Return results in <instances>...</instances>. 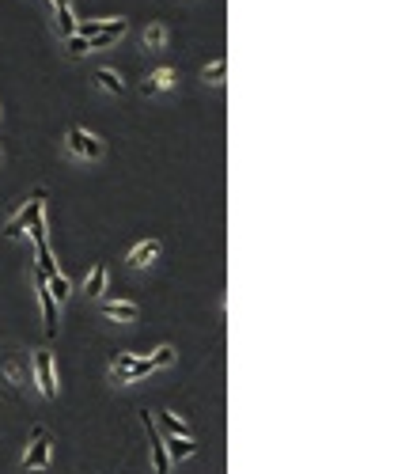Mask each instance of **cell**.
<instances>
[{
	"label": "cell",
	"mask_w": 413,
	"mask_h": 474,
	"mask_svg": "<svg viewBox=\"0 0 413 474\" xmlns=\"http://www.w3.org/2000/svg\"><path fill=\"white\" fill-rule=\"evenodd\" d=\"M46 288H49L53 300H65V296H68V277H65V273H53V277H46Z\"/></svg>",
	"instance_id": "5bb4252c"
},
{
	"label": "cell",
	"mask_w": 413,
	"mask_h": 474,
	"mask_svg": "<svg viewBox=\"0 0 413 474\" xmlns=\"http://www.w3.org/2000/svg\"><path fill=\"white\" fill-rule=\"evenodd\" d=\"M160 254V243L155 239H148V243H140V247H133V254H129V266H148V262Z\"/></svg>",
	"instance_id": "30bf717a"
},
{
	"label": "cell",
	"mask_w": 413,
	"mask_h": 474,
	"mask_svg": "<svg viewBox=\"0 0 413 474\" xmlns=\"http://www.w3.org/2000/svg\"><path fill=\"white\" fill-rule=\"evenodd\" d=\"M103 315H106V319H118V323H137L140 319V308H137V303H122V300H106L103 303Z\"/></svg>",
	"instance_id": "8992f818"
},
{
	"label": "cell",
	"mask_w": 413,
	"mask_h": 474,
	"mask_svg": "<svg viewBox=\"0 0 413 474\" xmlns=\"http://www.w3.org/2000/svg\"><path fill=\"white\" fill-rule=\"evenodd\" d=\"M110 23H114V19H88V23L76 27V34H80V38H95V34H103Z\"/></svg>",
	"instance_id": "9a60e30c"
},
{
	"label": "cell",
	"mask_w": 413,
	"mask_h": 474,
	"mask_svg": "<svg viewBox=\"0 0 413 474\" xmlns=\"http://www.w3.org/2000/svg\"><path fill=\"white\" fill-rule=\"evenodd\" d=\"M160 421H163V429H167L171 436H190V429H186V421H182L179 414H160Z\"/></svg>",
	"instance_id": "4fadbf2b"
},
{
	"label": "cell",
	"mask_w": 413,
	"mask_h": 474,
	"mask_svg": "<svg viewBox=\"0 0 413 474\" xmlns=\"http://www.w3.org/2000/svg\"><path fill=\"white\" fill-rule=\"evenodd\" d=\"M224 73H227V61L220 58V61H212V65L205 68V80H220V76H224Z\"/></svg>",
	"instance_id": "d6986e66"
},
{
	"label": "cell",
	"mask_w": 413,
	"mask_h": 474,
	"mask_svg": "<svg viewBox=\"0 0 413 474\" xmlns=\"http://www.w3.org/2000/svg\"><path fill=\"white\" fill-rule=\"evenodd\" d=\"M175 80H179V73H175V68H160V73H155L152 80H145V95H155V91L171 88Z\"/></svg>",
	"instance_id": "9c48e42d"
},
{
	"label": "cell",
	"mask_w": 413,
	"mask_h": 474,
	"mask_svg": "<svg viewBox=\"0 0 413 474\" xmlns=\"http://www.w3.org/2000/svg\"><path fill=\"white\" fill-rule=\"evenodd\" d=\"M53 8H68V0H53Z\"/></svg>",
	"instance_id": "7402d4cb"
},
{
	"label": "cell",
	"mask_w": 413,
	"mask_h": 474,
	"mask_svg": "<svg viewBox=\"0 0 413 474\" xmlns=\"http://www.w3.org/2000/svg\"><path fill=\"white\" fill-rule=\"evenodd\" d=\"M163 444H167V448H163V451H167V459H175V463H182V459H190L197 451V444L190 440V436H167Z\"/></svg>",
	"instance_id": "ba28073f"
},
{
	"label": "cell",
	"mask_w": 413,
	"mask_h": 474,
	"mask_svg": "<svg viewBox=\"0 0 413 474\" xmlns=\"http://www.w3.org/2000/svg\"><path fill=\"white\" fill-rule=\"evenodd\" d=\"M68 49H73V53H88V38L73 34V38H68Z\"/></svg>",
	"instance_id": "44dd1931"
},
{
	"label": "cell",
	"mask_w": 413,
	"mask_h": 474,
	"mask_svg": "<svg viewBox=\"0 0 413 474\" xmlns=\"http://www.w3.org/2000/svg\"><path fill=\"white\" fill-rule=\"evenodd\" d=\"M38 300H42V319H46V334L53 338L57 334V308H53V296L46 288V277L38 273Z\"/></svg>",
	"instance_id": "52a82bcc"
},
{
	"label": "cell",
	"mask_w": 413,
	"mask_h": 474,
	"mask_svg": "<svg viewBox=\"0 0 413 474\" xmlns=\"http://www.w3.org/2000/svg\"><path fill=\"white\" fill-rule=\"evenodd\" d=\"M34 444H31V448H27V456H23V466H27V471H42V466H46L49 463V451H53V444H49V433H46V429H34Z\"/></svg>",
	"instance_id": "7a4b0ae2"
},
{
	"label": "cell",
	"mask_w": 413,
	"mask_h": 474,
	"mask_svg": "<svg viewBox=\"0 0 413 474\" xmlns=\"http://www.w3.org/2000/svg\"><path fill=\"white\" fill-rule=\"evenodd\" d=\"M106 292V266L103 262H95L88 273V296H103Z\"/></svg>",
	"instance_id": "8fae6325"
},
{
	"label": "cell",
	"mask_w": 413,
	"mask_h": 474,
	"mask_svg": "<svg viewBox=\"0 0 413 474\" xmlns=\"http://www.w3.org/2000/svg\"><path fill=\"white\" fill-rule=\"evenodd\" d=\"M57 31L65 34V38H73V34H76V23H73V12H68V8H57Z\"/></svg>",
	"instance_id": "2e32d148"
},
{
	"label": "cell",
	"mask_w": 413,
	"mask_h": 474,
	"mask_svg": "<svg viewBox=\"0 0 413 474\" xmlns=\"http://www.w3.org/2000/svg\"><path fill=\"white\" fill-rule=\"evenodd\" d=\"M34 376H38V391L46 395V399H53L57 395V379H53V357H49L46 349L34 353Z\"/></svg>",
	"instance_id": "277c9868"
},
{
	"label": "cell",
	"mask_w": 413,
	"mask_h": 474,
	"mask_svg": "<svg viewBox=\"0 0 413 474\" xmlns=\"http://www.w3.org/2000/svg\"><path fill=\"white\" fill-rule=\"evenodd\" d=\"M163 42H167V31H163L160 23H155V27H148V31H145V46H148V49H160Z\"/></svg>",
	"instance_id": "e0dca14e"
},
{
	"label": "cell",
	"mask_w": 413,
	"mask_h": 474,
	"mask_svg": "<svg viewBox=\"0 0 413 474\" xmlns=\"http://www.w3.org/2000/svg\"><path fill=\"white\" fill-rule=\"evenodd\" d=\"M95 80H99V88L118 91V95H122V88H125V84H122V76L114 73V68H99V73H95Z\"/></svg>",
	"instance_id": "7c38bea8"
},
{
	"label": "cell",
	"mask_w": 413,
	"mask_h": 474,
	"mask_svg": "<svg viewBox=\"0 0 413 474\" xmlns=\"http://www.w3.org/2000/svg\"><path fill=\"white\" fill-rule=\"evenodd\" d=\"M171 360H175V349H171V345H163V349H155V357H152V368H167Z\"/></svg>",
	"instance_id": "ac0fdd59"
},
{
	"label": "cell",
	"mask_w": 413,
	"mask_h": 474,
	"mask_svg": "<svg viewBox=\"0 0 413 474\" xmlns=\"http://www.w3.org/2000/svg\"><path fill=\"white\" fill-rule=\"evenodd\" d=\"M133 360H137V357H133V353H118V357H114V372H122V368H129Z\"/></svg>",
	"instance_id": "ffe728a7"
},
{
	"label": "cell",
	"mask_w": 413,
	"mask_h": 474,
	"mask_svg": "<svg viewBox=\"0 0 413 474\" xmlns=\"http://www.w3.org/2000/svg\"><path fill=\"white\" fill-rule=\"evenodd\" d=\"M68 148H73L76 155H88V160H95V155L103 152V145L84 129H68Z\"/></svg>",
	"instance_id": "5b68a950"
},
{
	"label": "cell",
	"mask_w": 413,
	"mask_h": 474,
	"mask_svg": "<svg viewBox=\"0 0 413 474\" xmlns=\"http://www.w3.org/2000/svg\"><path fill=\"white\" fill-rule=\"evenodd\" d=\"M140 421H145V429H148V448H152V466H155V474H167V471H171V459H167V451H163V440H160V433H155L152 414H148V410H140Z\"/></svg>",
	"instance_id": "3957f363"
},
{
	"label": "cell",
	"mask_w": 413,
	"mask_h": 474,
	"mask_svg": "<svg viewBox=\"0 0 413 474\" xmlns=\"http://www.w3.org/2000/svg\"><path fill=\"white\" fill-rule=\"evenodd\" d=\"M42 209H46V190H34V197H31V201H27L23 209H19V213L8 221L4 236H23V228H31V224L38 221V216H42Z\"/></svg>",
	"instance_id": "6da1fadb"
}]
</instances>
